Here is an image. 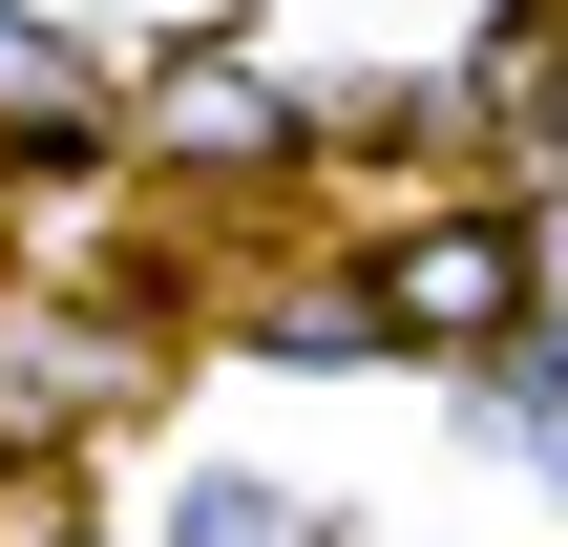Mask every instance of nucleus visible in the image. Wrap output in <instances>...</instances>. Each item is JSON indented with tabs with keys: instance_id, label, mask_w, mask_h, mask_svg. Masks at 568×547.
<instances>
[{
	"instance_id": "1",
	"label": "nucleus",
	"mask_w": 568,
	"mask_h": 547,
	"mask_svg": "<svg viewBox=\"0 0 568 547\" xmlns=\"http://www.w3.org/2000/svg\"><path fill=\"white\" fill-rule=\"evenodd\" d=\"M105 126V63H84V21H42V0H0V169H42V148H84Z\"/></svg>"
},
{
	"instance_id": "2",
	"label": "nucleus",
	"mask_w": 568,
	"mask_h": 547,
	"mask_svg": "<svg viewBox=\"0 0 568 547\" xmlns=\"http://www.w3.org/2000/svg\"><path fill=\"white\" fill-rule=\"evenodd\" d=\"M169 547H337V527H316L295 485H190V527H169Z\"/></svg>"
}]
</instances>
